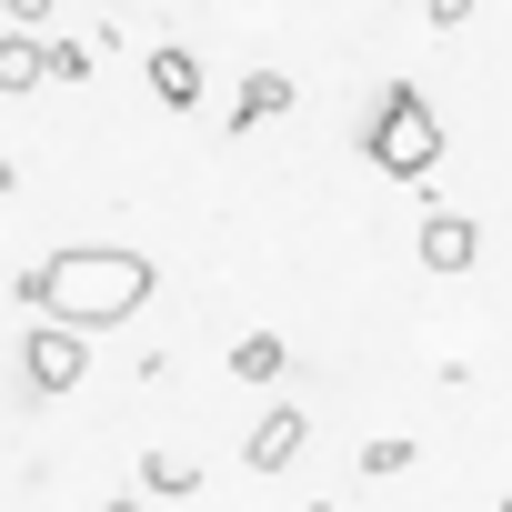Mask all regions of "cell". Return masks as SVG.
I'll use <instances>...</instances> for the list:
<instances>
[{"label":"cell","mask_w":512,"mask_h":512,"mask_svg":"<svg viewBox=\"0 0 512 512\" xmlns=\"http://www.w3.org/2000/svg\"><path fill=\"white\" fill-rule=\"evenodd\" d=\"M412 452H422L412 432H372V442H362V482H392V472H412Z\"/></svg>","instance_id":"obj_11"},{"label":"cell","mask_w":512,"mask_h":512,"mask_svg":"<svg viewBox=\"0 0 512 512\" xmlns=\"http://www.w3.org/2000/svg\"><path fill=\"white\" fill-rule=\"evenodd\" d=\"M502 512H512V492H502Z\"/></svg>","instance_id":"obj_17"},{"label":"cell","mask_w":512,"mask_h":512,"mask_svg":"<svg viewBox=\"0 0 512 512\" xmlns=\"http://www.w3.org/2000/svg\"><path fill=\"white\" fill-rule=\"evenodd\" d=\"M81 372H91V332H71V322H31V342H21V382H31V392H81Z\"/></svg>","instance_id":"obj_3"},{"label":"cell","mask_w":512,"mask_h":512,"mask_svg":"<svg viewBox=\"0 0 512 512\" xmlns=\"http://www.w3.org/2000/svg\"><path fill=\"white\" fill-rule=\"evenodd\" d=\"M231 372H241V382H282V372H292V342H282V332H241V342H231Z\"/></svg>","instance_id":"obj_10"},{"label":"cell","mask_w":512,"mask_h":512,"mask_svg":"<svg viewBox=\"0 0 512 512\" xmlns=\"http://www.w3.org/2000/svg\"><path fill=\"white\" fill-rule=\"evenodd\" d=\"M472 11H482V0H422V21H432V31H462Z\"/></svg>","instance_id":"obj_13"},{"label":"cell","mask_w":512,"mask_h":512,"mask_svg":"<svg viewBox=\"0 0 512 512\" xmlns=\"http://www.w3.org/2000/svg\"><path fill=\"white\" fill-rule=\"evenodd\" d=\"M302 512H332V502H302Z\"/></svg>","instance_id":"obj_16"},{"label":"cell","mask_w":512,"mask_h":512,"mask_svg":"<svg viewBox=\"0 0 512 512\" xmlns=\"http://www.w3.org/2000/svg\"><path fill=\"white\" fill-rule=\"evenodd\" d=\"M141 492H161V502H181V492H201V462H191L181 442H161V452H141Z\"/></svg>","instance_id":"obj_8"},{"label":"cell","mask_w":512,"mask_h":512,"mask_svg":"<svg viewBox=\"0 0 512 512\" xmlns=\"http://www.w3.org/2000/svg\"><path fill=\"white\" fill-rule=\"evenodd\" d=\"M151 292H161V272L141 262V251H111V241L51 251L41 272H21V302H31L41 322H71V332H111V322H131Z\"/></svg>","instance_id":"obj_1"},{"label":"cell","mask_w":512,"mask_h":512,"mask_svg":"<svg viewBox=\"0 0 512 512\" xmlns=\"http://www.w3.org/2000/svg\"><path fill=\"white\" fill-rule=\"evenodd\" d=\"M362 151H372L392 181H432V171H442V111H432L412 81H392V91L372 101V121H362Z\"/></svg>","instance_id":"obj_2"},{"label":"cell","mask_w":512,"mask_h":512,"mask_svg":"<svg viewBox=\"0 0 512 512\" xmlns=\"http://www.w3.org/2000/svg\"><path fill=\"white\" fill-rule=\"evenodd\" d=\"M41 81H91V41H41Z\"/></svg>","instance_id":"obj_12"},{"label":"cell","mask_w":512,"mask_h":512,"mask_svg":"<svg viewBox=\"0 0 512 512\" xmlns=\"http://www.w3.org/2000/svg\"><path fill=\"white\" fill-rule=\"evenodd\" d=\"M282 111H292V71H251L221 121H231V131H262V121H282Z\"/></svg>","instance_id":"obj_6"},{"label":"cell","mask_w":512,"mask_h":512,"mask_svg":"<svg viewBox=\"0 0 512 512\" xmlns=\"http://www.w3.org/2000/svg\"><path fill=\"white\" fill-rule=\"evenodd\" d=\"M151 101H161V111H191V101H201V61H191L181 41L151 51Z\"/></svg>","instance_id":"obj_7"},{"label":"cell","mask_w":512,"mask_h":512,"mask_svg":"<svg viewBox=\"0 0 512 512\" xmlns=\"http://www.w3.org/2000/svg\"><path fill=\"white\" fill-rule=\"evenodd\" d=\"M41 91V31H0V101Z\"/></svg>","instance_id":"obj_9"},{"label":"cell","mask_w":512,"mask_h":512,"mask_svg":"<svg viewBox=\"0 0 512 512\" xmlns=\"http://www.w3.org/2000/svg\"><path fill=\"white\" fill-rule=\"evenodd\" d=\"M101 512H141V492H111V502H101Z\"/></svg>","instance_id":"obj_15"},{"label":"cell","mask_w":512,"mask_h":512,"mask_svg":"<svg viewBox=\"0 0 512 512\" xmlns=\"http://www.w3.org/2000/svg\"><path fill=\"white\" fill-rule=\"evenodd\" d=\"M302 442H312V412H302V402H272L262 422H251L241 462H251V472H292V462H302Z\"/></svg>","instance_id":"obj_4"},{"label":"cell","mask_w":512,"mask_h":512,"mask_svg":"<svg viewBox=\"0 0 512 512\" xmlns=\"http://www.w3.org/2000/svg\"><path fill=\"white\" fill-rule=\"evenodd\" d=\"M11 11V31H51V0H0Z\"/></svg>","instance_id":"obj_14"},{"label":"cell","mask_w":512,"mask_h":512,"mask_svg":"<svg viewBox=\"0 0 512 512\" xmlns=\"http://www.w3.org/2000/svg\"><path fill=\"white\" fill-rule=\"evenodd\" d=\"M482 262V221L472 211H432L422 221V272H472Z\"/></svg>","instance_id":"obj_5"}]
</instances>
